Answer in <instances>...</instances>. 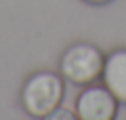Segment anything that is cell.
<instances>
[{"mask_svg":"<svg viewBox=\"0 0 126 120\" xmlns=\"http://www.w3.org/2000/svg\"><path fill=\"white\" fill-rule=\"evenodd\" d=\"M63 99V82L50 72H38L25 80L21 89L23 110L36 118H48Z\"/></svg>","mask_w":126,"mask_h":120,"instance_id":"cell-1","label":"cell"},{"mask_svg":"<svg viewBox=\"0 0 126 120\" xmlns=\"http://www.w3.org/2000/svg\"><path fill=\"white\" fill-rule=\"evenodd\" d=\"M105 57L88 42L72 44L61 57V74L74 84H90L101 76Z\"/></svg>","mask_w":126,"mask_h":120,"instance_id":"cell-2","label":"cell"},{"mask_svg":"<svg viewBox=\"0 0 126 120\" xmlns=\"http://www.w3.org/2000/svg\"><path fill=\"white\" fill-rule=\"evenodd\" d=\"M118 99L107 86H88L78 95L76 114L82 120H111L118 112Z\"/></svg>","mask_w":126,"mask_h":120,"instance_id":"cell-3","label":"cell"},{"mask_svg":"<svg viewBox=\"0 0 126 120\" xmlns=\"http://www.w3.org/2000/svg\"><path fill=\"white\" fill-rule=\"evenodd\" d=\"M101 78L113 97L120 103H126V49H118L105 57Z\"/></svg>","mask_w":126,"mask_h":120,"instance_id":"cell-4","label":"cell"},{"mask_svg":"<svg viewBox=\"0 0 126 120\" xmlns=\"http://www.w3.org/2000/svg\"><path fill=\"white\" fill-rule=\"evenodd\" d=\"M86 2H93V4H103V2H109V0H86Z\"/></svg>","mask_w":126,"mask_h":120,"instance_id":"cell-5","label":"cell"}]
</instances>
